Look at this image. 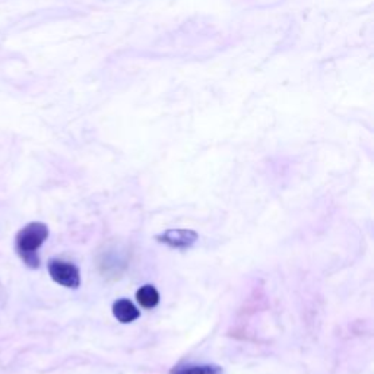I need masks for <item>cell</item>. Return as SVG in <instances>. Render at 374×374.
Here are the masks:
<instances>
[{"instance_id": "obj_6", "label": "cell", "mask_w": 374, "mask_h": 374, "mask_svg": "<svg viewBox=\"0 0 374 374\" xmlns=\"http://www.w3.org/2000/svg\"><path fill=\"white\" fill-rule=\"evenodd\" d=\"M136 300L144 309H155L160 303V293L154 285L146 284L136 291Z\"/></svg>"}, {"instance_id": "obj_3", "label": "cell", "mask_w": 374, "mask_h": 374, "mask_svg": "<svg viewBox=\"0 0 374 374\" xmlns=\"http://www.w3.org/2000/svg\"><path fill=\"white\" fill-rule=\"evenodd\" d=\"M157 242L172 247L177 250H187L196 244L199 240V234L193 230L187 228H173V230H165L164 233L158 234Z\"/></svg>"}, {"instance_id": "obj_2", "label": "cell", "mask_w": 374, "mask_h": 374, "mask_svg": "<svg viewBox=\"0 0 374 374\" xmlns=\"http://www.w3.org/2000/svg\"><path fill=\"white\" fill-rule=\"evenodd\" d=\"M48 274L52 279L64 286L71 288V290H76L81 285V270L76 265L66 262L62 259H52L47 265Z\"/></svg>"}, {"instance_id": "obj_5", "label": "cell", "mask_w": 374, "mask_h": 374, "mask_svg": "<svg viewBox=\"0 0 374 374\" xmlns=\"http://www.w3.org/2000/svg\"><path fill=\"white\" fill-rule=\"evenodd\" d=\"M169 374H224V370L216 364H179Z\"/></svg>"}, {"instance_id": "obj_4", "label": "cell", "mask_w": 374, "mask_h": 374, "mask_svg": "<svg viewBox=\"0 0 374 374\" xmlns=\"http://www.w3.org/2000/svg\"><path fill=\"white\" fill-rule=\"evenodd\" d=\"M113 314L118 321L123 323V325H127V323H132L136 319H139L141 312L130 300L120 298L113 304Z\"/></svg>"}, {"instance_id": "obj_1", "label": "cell", "mask_w": 374, "mask_h": 374, "mask_svg": "<svg viewBox=\"0 0 374 374\" xmlns=\"http://www.w3.org/2000/svg\"><path fill=\"white\" fill-rule=\"evenodd\" d=\"M48 234V227L44 223H29L16 234V253H18V256L28 268L37 269L40 266L39 249L46 243Z\"/></svg>"}]
</instances>
